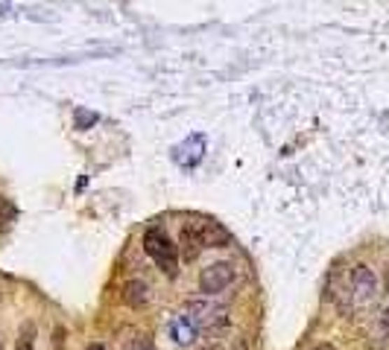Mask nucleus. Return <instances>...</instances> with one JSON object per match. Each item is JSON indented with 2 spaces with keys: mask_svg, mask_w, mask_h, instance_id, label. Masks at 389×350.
<instances>
[{
  "mask_svg": "<svg viewBox=\"0 0 389 350\" xmlns=\"http://www.w3.org/2000/svg\"><path fill=\"white\" fill-rule=\"evenodd\" d=\"M85 350H106V347H103V344H88Z\"/></svg>",
  "mask_w": 389,
  "mask_h": 350,
  "instance_id": "nucleus-14",
  "label": "nucleus"
},
{
  "mask_svg": "<svg viewBox=\"0 0 389 350\" xmlns=\"http://www.w3.org/2000/svg\"><path fill=\"white\" fill-rule=\"evenodd\" d=\"M232 280H234L232 263H211L208 269H202V275H199V289L205 295H217L222 289H229Z\"/></svg>",
  "mask_w": 389,
  "mask_h": 350,
  "instance_id": "nucleus-4",
  "label": "nucleus"
},
{
  "mask_svg": "<svg viewBox=\"0 0 389 350\" xmlns=\"http://www.w3.org/2000/svg\"><path fill=\"white\" fill-rule=\"evenodd\" d=\"M202 242H205V248H222V245L232 242V233L220 222H205L202 225Z\"/></svg>",
  "mask_w": 389,
  "mask_h": 350,
  "instance_id": "nucleus-8",
  "label": "nucleus"
},
{
  "mask_svg": "<svg viewBox=\"0 0 389 350\" xmlns=\"http://www.w3.org/2000/svg\"><path fill=\"white\" fill-rule=\"evenodd\" d=\"M32 344H36V324L27 321L18 333V344H15V350H32Z\"/></svg>",
  "mask_w": 389,
  "mask_h": 350,
  "instance_id": "nucleus-10",
  "label": "nucleus"
},
{
  "mask_svg": "<svg viewBox=\"0 0 389 350\" xmlns=\"http://www.w3.org/2000/svg\"><path fill=\"white\" fill-rule=\"evenodd\" d=\"M316 350H334V347H331V344H322V347H316Z\"/></svg>",
  "mask_w": 389,
  "mask_h": 350,
  "instance_id": "nucleus-16",
  "label": "nucleus"
},
{
  "mask_svg": "<svg viewBox=\"0 0 389 350\" xmlns=\"http://www.w3.org/2000/svg\"><path fill=\"white\" fill-rule=\"evenodd\" d=\"M0 350H3V344H0Z\"/></svg>",
  "mask_w": 389,
  "mask_h": 350,
  "instance_id": "nucleus-17",
  "label": "nucleus"
},
{
  "mask_svg": "<svg viewBox=\"0 0 389 350\" xmlns=\"http://www.w3.org/2000/svg\"><path fill=\"white\" fill-rule=\"evenodd\" d=\"M378 298V277L369 265H354L351 272V301L358 307H366Z\"/></svg>",
  "mask_w": 389,
  "mask_h": 350,
  "instance_id": "nucleus-3",
  "label": "nucleus"
},
{
  "mask_svg": "<svg viewBox=\"0 0 389 350\" xmlns=\"http://www.w3.org/2000/svg\"><path fill=\"white\" fill-rule=\"evenodd\" d=\"M147 301H150V289H147V283H143V280H129L126 286H123V304L126 307L138 309Z\"/></svg>",
  "mask_w": 389,
  "mask_h": 350,
  "instance_id": "nucleus-7",
  "label": "nucleus"
},
{
  "mask_svg": "<svg viewBox=\"0 0 389 350\" xmlns=\"http://www.w3.org/2000/svg\"><path fill=\"white\" fill-rule=\"evenodd\" d=\"M199 350H222V347H217V344H211V347H199Z\"/></svg>",
  "mask_w": 389,
  "mask_h": 350,
  "instance_id": "nucleus-15",
  "label": "nucleus"
},
{
  "mask_svg": "<svg viewBox=\"0 0 389 350\" xmlns=\"http://www.w3.org/2000/svg\"><path fill=\"white\" fill-rule=\"evenodd\" d=\"M202 152H205V138L202 135H193L182 146H176V161L185 163V166H193V163H199Z\"/></svg>",
  "mask_w": 389,
  "mask_h": 350,
  "instance_id": "nucleus-6",
  "label": "nucleus"
},
{
  "mask_svg": "<svg viewBox=\"0 0 389 350\" xmlns=\"http://www.w3.org/2000/svg\"><path fill=\"white\" fill-rule=\"evenodd\" d=\"M170 330H173V339L179 344H193V342H197V327H193L185 315H182V319H176Z\"/></svg>",
  "mask_w": 389,
  "mask_h": 350,
  "instance_id": "nucleus-9",
  "label": "nucleus"
},
{
  "mask_svg": "<svg viewBox=\"0 0 389 350\" xmlns=\"http://www.w3.org/2000/svg\"><path fill=\"white\" fill-rule=\"evenodd\" d=\"M381 330L386 333V339H389V307H386V312L381 315Z\"/></svg>",
  "mask_w": 389,
  "mask_h": 350,
  "instance_id": "nucleus-13",
  "label": "nucleus"
},
{
  "mask_svg": "<svg viewBox=\"0 0 389 350\" xmlns=\"http://www.w3.org/2000/svg\"><path fill=\"white\" fill-rule=\"evenodd\" d=\"M179 245H182V257L190 263V260H197L202 254V228L199 225H185L182 228V237H179Z\"/></svg>",
  "mask_w": 389,
  "mask_h": 350,
  "instance_id": "nucleus-5",
  "label": "nucleus"
},
{
  "mask_svg": "<svg viewBox=\"0 0 389 350\" xmlns=\"http://www.w3.org/2000/svg\"><path fill=\"white\" fill-rule=\"evenodd\" d=\"M143 251L155 260V265L167 277L179 275V251H176V245L170 242V237L161 228H150L143 233Z\"/></svg>",
  "mask_w": 389,
  "mask_h": 350,
  "instance_id": "nucleus-1",
  "label": "nucleus"
},
{
  "mask_svg": "<svg viewBox=\"0 0 389 350\" xmlns=\"http://www.w3.org/2000/svg\"><path fill=\"white\" fill-rule=\"evenodd\" d=\"M185 319L197 330L214 333V330H222L225 324H229V309H225L222 304L208 301V298H197V301H188Z\"/></svg>",
  "mask_w": 389,
  "mask_h": 350,
  "instance_id": "nucleus-2",
  "label": "nucleus"
},
{
  "mask_svg": "<svg viewBox=\"0 0 389 350\" xmlns=\"http://www.w3.org/2000/svg\"><path fill=\"white\" fill-rule=\"evenodd\" d=\"M15 216H18V207H15L9 198H0V231H6L15 222Z\"/></svg>",
  "mask_w": 389,
  "mask_h": 350,
  "instance_id": "nucleus-11",
  "label": "nucleus"
},
{
  "mask_svg": "<svg viewBox=\"0 0 389 350\" xmlns=\"http://www.w3.org/2000/svg\"><path fill=\"white\" fill-rule=\"evenodd\" d=\"M94 120H97L94 114H85V111H76V126H79V129H83L85 123H94Z\"/></svg>",
  "mask_w": 389,
  "mask_h": 350,
  "instance_id": "nucleus-12",
  "label": "nucleus"
}]
</instances>
